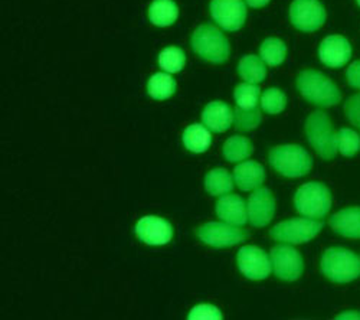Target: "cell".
Listing matches in <instances>:
<instances>
[{"label": "cell", "mask_w": 360, "mask_h": 320, "mask_svg": "<svg viewBox=\"0 0 360 320\" xmlns=\"http://www.w3.org/2000/svg\"><path fill=\"white\" fill-rule=\"evenodd\" d=\"M205 188L212 196H222L233 189V182L228 170L218 167L206 174Z\"/></svg>", "instance_id": "d4e9b609"}, {"label": "cell", "mask_w": 360, "mask_h": 320, "mask_svg": "<svg viewBox=\"0 0 360 320\" xmlns=\"http://www.w3.org/2000/svg\"><path fill=\"white\" fill-rule=\"evenodd\" d=\"M139 240L148 245H165L173 237V226L169 221L159 217H143L136 225Z\"/></svg>", "instance_id": "4fadbf2b"}, {"label": "cell", "mask_w": 360, "mask_h": 320, "mask_svg": "<svg viewBox=\"0 0 360 320\" xmlns=\"http://www.w3.org/2000/svg\"><path fill=\"white\" fill-rule=\"evenodd\" d=\"M338 149L345 156H354L360 151V136L350 129H342L338 133Z\"/></svg>", "instance_id": "4dcf8cb0"}, {"label": "cell", "mask_w": 360, "mask_h": 320, "mask_svg": "<svg viewBox=\"0 0 360 320\" xmlns=\"http://www.w3.org/2000/svg\"><path fill=\"white\" fill-rule=\"evenodd\" d=\"M259 87L257 84L245 82L238 85L235 89V103L236 107L243 108V110H255L258 108V101H259Z\"/></svg>", "instance_id": "83f0119b"}, {"label": "cell", "mask_w": 360, "mask_h": 320, "mask_svg": "<svg viewBox=\"0 0 360 320\" xmlns=\"http://www.w3.org/2000/svg\"><path fill=\"white\" fill-rule=\"evenodd\" d=\"M306 136L314 151L326 160L333 159L338 153V134L333 124L323 111L311 113L306 120Z\"/></svg>", "instance_id": "5b68a950"}, {"label": "cell", "mask_w": 360, "mask_h": 320, "mask_svg": "<svg viewBox=\"0 0 360 320\" xmlns=\"http://www.w3.org/2000/svg\"><path fill=\"white\" fill-rule=\"evenodd\" d=\"M346 77L350 87L360 90V61H356L349 67Z\"/></svg>", "instance_id": "836d02e7"}, {"label": "cell", "mask_w": 360, "mask_h": 320, "mask_svg": "<svg viewBox=\"0 0 360 320\" xmlns=\"http://www.w3.org/2000/svg\"><path fill=\"white\" fill-rule=\"evenodd\" d=\"M238 269L250 280H265L273 270V263L269 255L254 245H245L236 257Z\"/></svg>", "instance_id": "9c48e42d"}, {"label": "cell", "mask_w": 360, "mask_h": 320, "mask_svg": "<svg viewBox=\"0 0 360 320\" xmlns=\"http://www.w3.org/2000/svg\"><path fill=\"white\" fill-rule=\"evenodd\" d=\"M271 263L277 279L283 281H295L304 271L302 254L288 245H278L271 250Z\"/></svg>", "instance_id": "8fae6325"}, {"label": "cell", "mask_w": 360, "mask_h": 320, "mask_svg": "<svg viewBox=\"0 0 360 320\" xmlns=\"http://www.w3.org/2000/svg\"><path fill=\"white\" fill-rule=\"evenodd\" d=\"M345 111L349 122H352L354 126L360 124V94H356L346 101Z\"/></svg>", "instance_id": "d6a6232c"}, {"label": "cell", "mask_w": 360, "mask_h": 320, "mask_svg": "<svg viewBox=\"0 0 360 320\" xmlns=\"http://www.w3.org/2000/svg\"><path fill=\"white\" fill-rule=\"evenodd\" d=\"M233 181L236 186L243 191L258 189L265 181V169L254 160L239 163L233 169Z\"/></svg>", "instance_id": "ac0fdd59"}, {"label": "cell", "mask_w": 360, "mask_h": 320, "mask_svg": "<svg viewBox=\"0 0 360 320\" xmlns=\"http://www.w3.org/2000/svg\"><path fill=\"white\" fill-rule=\"evenodd\" d=\"M357 4H359V6H360V0H357Z\"/></svg>", "instance_id": "8d00e7d4"}, {"label": "cell", "mask_w": 360, "mask_h": 320, "mask_svg": "<svg viewBox=\"0 0 360 320\" xmlns=\"http://www.w3.org/2000/svg\"><path fill=\"white\" fill-rule=\"evenodd\" d=\"M297 89L309 103L319 107H333L342 100L338 85L314 70H304L298 74Z\"/></svg>", "instance_id": "6da1fadb"}, {"label": "cell", "mask_w": 360, "mask_h": 320, "mask_svg": "<svg viewBox=\"0 0 360 320\" xmlns=\"http://www.w3.org/2000/svg\"><path fill=\"white\" fill-rule=\"evenodd\" d=\"M198 237L202 243L215 248H229L244 243L250 234L245 229L228 222H207L198 228Z\"/></svg>", "instance_id": "ba28073f"}, {"label": "cell", "mask_w": 360, "mask_h": 320, "mask_svg": "<svg viewBox=\"0 0 360 320\" xmlns=\"http://www.w3.org/2000/svg\"><path fill=\"white\" fill-rule=\"evenodd\" d=\"M261 60L269 67H278L284 63L287 55L285 44L278 38H268L259 48Z\"/></svg>", "instance_id": "484cf974"}, {"label": "cell", "mask_w": 360, "mask_h": 320, "mask_svg": "<svg viewBox=\"0 0 360 320\" xmlns=\"http://www.w3.org/2000/svg\"><path fill=\"white\" fill-rule=\"evenodd\" d=\"M176 91V81L166 72H158L147 82V93L155 100H167Z\"/></svg>", "instance_id": "cb8c5ba5"}, {"label": "cell", "mask_w": 360, "mask_h": 320, "mask_svg": "<svg viewBox=\"0 0 360 320\" xmlns=\"http://www.w3.org/2000/svg\"><path fill=\"white\" fill-rule=\"evenodd\" d=\"M268 160L276 172L287 178H302L313 167L310 153L298 144H284L271 149Z\"/></svg>", "instance_id": "277c9868"}, {"label": "cell", "mask_w": 360, "mask_h": 320, "mask_svg": "<svg viewBox=\"0 0 360 320\" xmlns=\"http://www.w3.org/2000/svg\"><path fill=\"white\" fill-rule=\"evenodd\" d=\"M290 19L300 31L314 32L326 22V11L319 0H294Z\"/></svg>", "instance_id": "30bf717a"}, {"label": "cell", "mask_w": 360, "mask_h": 320, "mask_svg": "<svg viewBox=\"0 0 360 320\" xmlns=\"http://www.w3.org/2000/svg\"><path fill=\"white\" fill-rule=\"evenodd\" d=\"M330 226L336 234L347 238H360V208H346L330 218Z\"/></svg>", "instance_id": "d6986e66"}, {"label": "cell", "mask_w": 360, "mask_h": 320, "mask_svg": "<svg viewBox=\"0 0 360 320\" xmlns=\"http://www.w3.org/2000/svg\"><path fill=\"white\" fill-rule=\"evenodd\" d=\"M233 122L231 107L222 101L209 103L202 111V123L214 133L226 132Z\"/></svg>", "instance_id": "e0dca14e"}, {"label": "cell", "mask_w": 360, "mask_h": 320, "mask_svg": "<svg viewBox=\"0 0 360 320\" xmlns=\"http://www.w3.org/2000/svg\"><path fill=\"white\" fill-rule=\"evenodd\" d=\"M209 9L212 19L228 32L241 29L247 19V6L243 0H212Z\"/></svg>", "instance_id": "7c38bea8"}, {"label": "cell", "mask_w": 360, "mask_h": 320, "mask_svg": "<svg viewBox=\"0 0 360 320\" xmlns=\"http://www.w3.org/2000/svg\"><path fill=\"white\" fill-rule=\"evenodd\" d=\"M217 215L232 225L243 226L248 222L245 200L238 195H222L217 203Z\"/></svg>", "instance_id": "2e32d148"}, {"label": "cell", "mask_w": 360, "mask_h": 320, "mask_svg": "<svg viewBox=\"0 0 360 320\" xmlns=\"http://www.w3.org/2000/svg\"><path fill=\"white\" fill-rule=\"evenodd\" d=\"M186 64V55L184 49L177 46H167L159 55V65L163 71L170 74L182 71Z\"/></svg>", "instance_id": "4316f807"}, {"label": "cell", "mask_w": 360, "mask_h": 320, "mask_svg": "<svg viewBox=\"0 0 360 320\" xmlns=\"http://www.w3.org/2000/svg\"><path fill=\"white\" fill-rule=\"evenodd\" d=\"M212 136L203 124H192L184 133V144L189 152L203 153L211 146Z\"/></svg>", "instance_id": "44dd1931"}, {"label": "cell", "mask_w": 360, "mask_h": 320, "mask_svg": "<svg viewBox=\"0 0 360 320\" xmlns=\"http://www.w3.org/2000/svg\"><path fill=\"white\" fill-rule=\"evenodd\" d=\"M323 228V222L311 218H291L277 224L269 231V236L283 244H303L314 237Z\"/></svg>", "instance_id": "52a82bcc"}, {"label": "cell", "mask_w": 360, "mask_h": 320, "mask_svg": "<svg viewBox=\"0 0 360 320\" xmlns=\"http://www.w3.org/2000/svg\"><path fill=\"white\" fill-rule=\"evenodd\" d=\"M252 143L241 136H232L224 144V156L228 162L238 163L248 159L252 155Z\"/></svg>", "instance_id": "603a6c76"}, {"label": "cell", "mask_w": 360, "mask_h": 320, "mask_svg": "<svg viewBox=\"0 0 360 320\" xmlns=\"http://www.w3.org/2000/svg\"><path fill=\"white\" fill-rule=\"evenodd\" d=\"M189 320H198V319H215L219 320L222 319V313L218 307L212 305H199L191 310L188 314Z\"/></svg>", "instance_id": "1f68e13d"}, {"label": "cell", "mask_w": 360, "mask_h": 320, "mask_svg": "<svg viewBox=\"0 0 360 320\" xmlns=\"http://www.w3.org/2000/svg\"><path fill=\"white\" fill-rule=\"evenodd\" d=\"M235 124L236 129L241 132H248V130H254L259 126L262 115L259 113V108L255 110H243L236 107L235 108Z\"/></svg>", "instance_id": "f546056e"}, {"label": "cell", "mask_w": 360, "mask_h": 320, "mask_svg": "<svg viewBox=\"0 0 360 320\" xmlns=\"http://www.w3.org/2000/svg\"><path fill=\"white\" fill-rule=\"evenodd\" d=\"M323 274L335 283H350L360 277V257L343 247H333L321 257Z\"/></svg>", "instance_id": "3957f363"}, {"label": "cell", "mask_w": 360, "mask_h": 320, "mask_svg": "<svg viewBox=\"0 0 360 320\" xmlns=\"http://www.w3.org/2000/svg\"><path fill=\"white\" fill-rule=\"evenodd\" d=\"M287 105V97L278 89H268L261 96V107L268 114H278Z\"/></svg>", "instance_id": "f1b7e54d"}, {"label": "cell", "mask_w": 360, "mask_h": 320, "mask_svg": "<svg viewBox=\"0 0 360 320\" xmlns=\"http://www.w3.org/2000/svg\"><path fill=\"white\" fill-rule=\"evenodd\" d=\"M268 2L269 0H245V4L248 5V6H251V8H262V6H265V5H268Z\"/></svg>", "instance_id": "e575fe53"}, {"label": "cell", "mask_w": 360, "mask_h": 320, "mask_svg": "<svg viewBox=\"0 0 360 320\" xmlns=\"http://www.w3.org/2000/svg\"><path fill=\"white\" fill-rule=\"evenodd\" d=\"M338 319H360V314L357 312H346V314H340Z\"/></svg>", "instance_id": "d590c367"}, {"label": "cell", "mask_w": 360, "mask_h": 320, "mask_svg": "<svg viewBox=\"0 0 360 320\" xmlns=\"http://www.w3.org/2000/svg\"><path fill=\"white\" fill-rule=\"evenodd\" d=\"M177 16H179V9L173 0H155L148 9L150 22L160 27L173 25Z\"/></svg>", "instance_id": "ffe728a7"}, {"label": "cell", "mask_w": 360, "mask_h": 320, "mask_svg": "<svg viewBox=\"0 0 360 320\" xmlns=\"http://www.w3.org/2000/svg\"><path fill=\"white\" fill-rule=\"evenodd\" d=\"M359 127H360V124H359Z\"/></svg>", "instance_id": "74e56055"}, {"label": "cell", "mask_w": 360, "mask_h": 320, "mask_svg": "<svg viewBox=\"0 0 360 320\" xmlns=\"http://www.w3.org/2000/svg\"><path fill=\"white\" fill-rule=\"evenodd\" d=\"M320 61L330 68H340L352 58V45L340 35L327 37L319 48Z\"/></svg>", "instance_id": "9a60e30c"}, {"label": "cell", "mask_w": 360, "mask_h": 320, "mask_svg": "<svg viewBox=\"0 0 360 320\" xmlns=\"http://www.w3.org/2000/svg\"><path fill=\"white\" fill-rule=\"evenodd\" d=\"M191 45L202 60L214 64L226 63L231 53L228 38L212 25L199 26L191 38Z\"/></svg>", "instance_id": "7a4b0ae2"}, {"label": "cell", "mask_w": 360, "mask_h": 320, "mask_svg": "<svg viewBox=\"0 0 360 320\" xmlns=\"http://www.w3.org/2000/svg\"><path fill=\"white\" fill-rule=\"evenodd\" d=\"M276 214V198L265 188H258L248 199V221L252 226L261 228L269 224Z\"/></svg>", "instance_id": "5bb4252c"}, {"label": "cell", "mask_w": 360, "mask_h": 320, "mask_svg": "<svg viewBox=\"0 0 360 320\" xmlns=\"http://www.w3.org/2000/svg\"><path fill=\"white\" fill-rule=\"evenodd\" d=\"M238 74L245 82L258 84L266 77V68L264 61L255 55H245L238 64Z\"/></svg>", "instance_id": "7402d4cb"}, {"label": "cell", "mask_w": 360, "mask_h": 320, "mask_svg": "<svg viewBox=\"0 0 360 320\" xmlns=\"http://www.w3.org/2000/svg\"><path fill=\"white\" fill-rule=\"evenodd\" d=\"M294 205L298 214L306 218L321 219L332 207V196L327 186L319 182H309L295 192Z\"/></svg>", "instance_id": "8992f818"}]
</instances>
